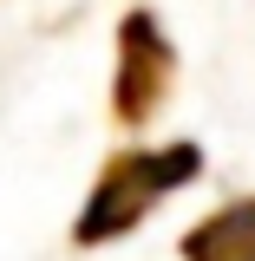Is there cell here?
I'll return each instance as SVG.
<instances>
[{"label":"cell","mask_w":255,"mask_h":261,"mask_svg":"<svg viewBox=\"0 0 255 261\" xmlns=\"http://www.w3.org/2000/svg\"><path fill=\"white\" fill-rule=\"evenodd\" d=\"M177 85V46L151 7H131L118 20V72H111V118L125 130H144L170 105Z\"/></svg>","instance_id":"2"},{"label":"cell","mask_w":255,"mask_h":261,"mask_svg":"<svg viewBox=\"0 0 255 261\" xmlns=\"http://www.w3.org/2000/svg\"><path fill=\"white\" fill-rule=\"evenodd\" d=\"M177 248H183V261H255V196L210 209Z\"/></svg>","instance_id":"3"},{"label":"cell","mask_w":255,"mask_h":261,"mask_svg":"<svg viewBox=\"0 0 255 261\" xmlns=\"http://www.w3.org/2000/svg\"><path fill=\"white\" fill-rule=\"evenodd\" d=\"M203 176V144L196 137H170V144H131L98 170V183L85 190L79 216H72V248H105L118 242L144 216H157L170 196Z\"/></svg>","instance_id":"1"}]
</instances>
